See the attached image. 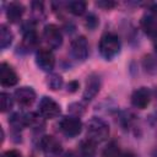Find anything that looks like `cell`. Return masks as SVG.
<instances>
[{
  "instance_id": "6da1fadb",
  "label": "cell",
  "mask_w": 157,
  "mask_h": 157,
  "mask_svg": "<svg viewBox=\"0 0 157 157\" xmlns=\"http://www.w3.org/2000/svg\"><path fill=\"white\" fill-rule=\"evenodd\" d=\"M121 43L117 34L114 33H105L102 36L99 40V53L105 60H112L114 56H117L120 52Z\"/></svg>"
},
{
  "instance_id": "7a4b0ae2",
  "label": "cell",
  "mask_w": 157,
  "mask_h": 157,
  "mask_svg": "<svg viewBox=\"0 0 157 157\" xmlns=\"http://www.w3.org/2000/svg\"><path fill=\"white\" fill-rule=\"evenodd\" d=\"M109 135V126L108 124L99 119V118H92L87 123V139L91 141L99 144L104 141Z\"/></svg>"
},
{
  "instance_id": "3957f363",
  "label": "cell",
  "mask_w": 157,
  "mask_h": 157,
  "mask_svg": "<svg viewBox=\"0 0 157 157\" xmlns=\"http://www.w3.org/2000/svg\"><path fill=\"white\" fill-rule=\"evenodd\" d=\"M59 129L65 136L75 137L82 130V123L77 117H64L59 123Z\"/></svg>"
},
{
  "instance_id": "277c9868",
  "label": "cell",
  "mask_w": 157,
  "mask_h": 157,
  "mask_svg": "<svg viewBox=\"0 0 157 157\" xmlns=\"http://www.w3.org/2000/svg\"><path fill=\"white\" fill-rule=\"evenodd\" d=\"M38 109H39V113L43 118H47V119H54L56 118L61 109H60V105L50 97H43L40 101H39V104H38Z\"/></svg>"
},
{
  "instance_id": "5b68a950",
  "label": "cell",
  "mask_w": 157,
  "mask_h": 157,
  "mask_svg": "<svg viewBox=\"0 0 157 157\" xmlns=\"http://www.w3.org/2000/svg\"><path fill=\"white\" fill-rule=\"evenodd\" d=\"M43 38L45 40V43L53 48V49H56L61 45L63 43V34H61V31L58 26L55 25H47L43 29Z\"/></svg>"
},
{
  "instance_id": "8992f818",
  "label": "cell",
  "mask_w": 157,
  "mask_h": 157,
  "mask_svg": "<svg viewBox=\"0 0 157 157\" xmlns=\"http://www.w3.org/2000/svg\"><path fill=\"white\" fill-rule=\"evenodd\" d=\"M36 64L43 71H52L55 65V56L54 54L45 48H40L36 53Z\"/></svg>"
},
{
  "instance_id": "52a82bcc",
  "label": "cell",
  "mask_w": 157,
  "mask_h": 157,
  "mask_svg": "<svg viewBox=\"0 0 157 157\" xmlns=\"http://www.w3.org/2000/svg\"><path fill=\"white\" fill-rule=\"evenodd\" d=\"M71 55L77 61H85L88 55V43L83 36H78L71 43Z\"/></svg>"
},
{
  "instance_id": "ba28073f",
  "label": "cell",
  "mask_w": 157,
  "mask_h": 157,
  "mask_svg": "<svg viewBox=\"0 0 157 157\" xmlns=\"http://www.w3.org/2000/svg\"><path fill=\"white\" fill-rule=\"evenodd\" d=\"M40 148L43 151V153L47 157H58L61 152V145L60 142L50 135L43 136L40 140Z\"/></svg>"
},
{
  "instance_id": "9c48e42d",
  "label": "cell",
  "mask_w": 157,
  "mask_h": 157,
  "mask_svg": "<svg viewBox=\"0 0 157 157\" xmlns=\"http://www.w3.org/2000/svg\"><path fill=\"white\" fill-rule=\"evenodd\" d=\"M13 97H15L16 102L20 105H22V107H29L36 101V92H34V90L32 87L23 86V87H20V88H17L15 91Z\"/></svg>"
},
{
  "instance_id": "30bf717a",
  "label": "cell",
  "mask_w": 157,
  "mask_h": 157,
  "mask_svg": "<svg viewBox=\"0 0 157 157\" xmlns=\"http://www.w3.org/2000/svg\"><path fill=\"white\" fill-rule=\"evenodd\" d=\"M140 25H141L144 33L147 37L153 38V39L157 38V16L155 13H151V12L145 13L141 17Z\"/></svg>"
},
{
  "instance_id": "8fae6325",
  "label": "cell",
  "mask_w": 157,
  "mask_h": 157,
  "mask_svg": "<svg viewBox=\"0 0 157 157\" xmlns=\"http://www.w3.org/2000/svg\"><path fill=\"white\" fill-rule=\"evenodd\" d=\"M151 101V92L146 87H140L135 90L131 94V103L135 108L145 109Z\"/></svg>"
},
{
  "instance_id": "7c38bea8",
  "label": "cell",
  "mask_w": 157,
  "mask_h": 157,
  "mask_svg": "<svg viewBox=\"0 0 157 157\" xmlns=\"http://www.w3.org/2000/svg\"><path fill=\"white\" fill-rule=\"evenodd\" d=\"M99 88H101V78L98 75L96 74H92L87 77V81H86V86H85V90H83V94H82V98L85 101H91L94 98V96L99 92Z\"/></svg>"
},
{
  "instance_id": "4fadbf2b",
  "label": "cell",
  "mask_w": 157,
  "mask_h": 157,
  "mask_svg": "<svg viewBox=\"0 0 157 157\" xmlns=\"http://www.w3.org/2000/svg\"><path fill=\"white\" fill-rule=\"evenodd\" d=\"M0 82L2 86L6 87L15 86L18 82V76L16 71L6 63H1L0 65Z\"/></svg>"
},
{
  "instance_id": "5bb4252c",
  "label": "cell",
  "mask_w": 157,
  "mask_h": 157,
  "mask_svg": "<svg viewBox=\"0 0 157 157\" xmlns=\"http://www.w3.org/2000/svg\"><path fill=\"white\" fill-rule=\"evenodd\" d=\"M23 12H25L23 5L20 4V2H16V1L10 2V4L7 5V7H6V17H7V20H9L10 22H12V23L18 22V21L21 20Z\"/></svg>"
},
{
  "instance_id": "9a60e30c",
  "label": "cell",
  "mask_w": 157,
  "mask_h": 157,
  "mask_svg": "<svg viewBox=\"0 0 157 157\" xmlns=\"http://www.w3.org/2000/svg\"><path fill=\"white\" fill-rule=\"evenodd\" d=\"M81 157H94L96 156V142L91 141L90 139L83 140L78 147Z\"/></svg>"
},
{
  "instance_id": "2e32d148",
  "label": "cell",
  "mask_w": 157,
  "mask_h": 157,
  "mask_svg": "<svg viewBox=\"0 0 157 157\" xmlns=\"http://www.w3.org/2000/svg\"><path fill=\"white\" fill-rule=\"evenodd\" d=\"M13 39V34L12 32L7 28V26L1 25L0 27V43H1V49H6L11 45Z\"/></svg>"
},
{
  "instance_id": "e0dca14e",
  "label": "cell",
  "mask_w": 157,
  "mask_h": 157,
  "mask_svg": "<svg viewBox=\"0 0 157 157\" xmlns=\"http://www.w3.org/2000/svg\"><path fill=\"white\" fill-rule=\"evenodd\" d=\"M66 9L75 16H81L86 12V2L85 1H69L66 4Z\"/></svg>"
},
{
  "instance_id": "ac0fdd59",
  "label": "cell",
  "mask_w": 157,
  "mask_h": 157,
  "mask_svg": "<svg viewBox=\"0 0 157 157\" xmlns=\"http://www.w3.org/2000/svg\"><path fill=\"white\" fill-rule=\"evenodd\" d=\"M26 115V125L31 128H42L44 126V118L37 113H28Z\"/></svg>"
},
{
  "instance_id": "d6986e66",
  "label": "cell",
  "mask_w": 157,
  "mask_h": 157,
  "mask_svg": "<svg viewBox=\"0 0 157 157\" xmlns=\"http://www.w3.org/2000/svg\"><path fill=\"white\" fill-rule=\"evenodd\" d=\"M142 65H144L145 70H146L148 74H155V72H157V59H156L153 55H146V56L144 58Z\"/></svg>"
},
{
  "instance_id": "ffe728a7",
  "label": "cell",
  "mask_w": 157,
  "mask_h": 157,
  "mask_svg": "<svg viewBox=\"0 0 157 157\" xmlns=\"http://www.w3.org/2000/svg\"><path fill=\"white\" fill-rule=\"evenodd\" d=\"M47 85L49 86L50 90L56 91L63 86V78L58 74H50L48 76V78H47Z\"/></svg>"
},
{
  "instance_id": "44dd1931",
  "label": "cell",
  "mask_w": 157,
  "mask_h": 157,
  "mask_svg": "<svg viewBox=\"0 0 157 157\" xmlns=\"http://www.w3.org/2000/svg\"><path fill=\"white\" fill-rule=\"evenodd\" d=\"M9 123H10L15 129H22V128L27 126V125H26V115L18 114V113H15V114L10 118Z\"/></svg>"
},
{
  "instance_id": "7402d4cb",
  "label": "cell",
  "mask_w": 157,
  "mask_h": 157,
  "mask_svg": "<svg viewBox=\"0 0 157 157\" xmlns=\"http://www.w3.org/2000/svg\"><path fill=\"white\" fill-rule=\"evenodd\" d=\"M102 157H120L119 147L115 142H110L102 153Z\"/></svg>"
},
{
  "instance_id": "603a6c76",
  "label": "cell",
  "mask_w": 157,
  "mask_h": 157,
  "mask_svg": "<svg viewBox=\"0 0 157 157\" xmlns=\"http://www.w3.org/2000/svg\"><path fill=\"white\" fill-rule=\"evenodd\" d=\"M0 97H1V112H6V110L11 109L12 103H13V98L6 92H2Z\"/></svg>"
},
{
  "instance_id": "cb8c5ba5",
  "label": "cell",
  "mask_w": 157,
  "mask_h": 157,
  "mask_svg": "<svg viewBox=\"0 0 157 157\" xmlns=\"http://www.w3.org/2000/svg\"><path fill=\"white\" fill-rule=\"evenodd\" d=\"M86 26L90 28V29H94L97 26H98V18L96 15L93 13H90L87 17H86Z\"/></svg>"
},
{
  "instance_id": "d4e9b609",
  "label": "cell",
  "mask_w": 157,
  "mask_h": 157,
  "mask_svg": "<svg viewBox=\"0 0 157 157\" xmlns=\"http://www.w3.org/2000/svg\"><path fill=\"white\" fill-rule=\"evenodd\" d=\"M96 5L99 6V7H102V9H104V10H109V9L114 7L117 4H115L114 1H107V0H105V1H97Z\"/></svg>"
},
{
  "instance_id": "484cf974",
  "label": "cell",
  "mask_w": 157,
  "mask_h": 157,
  "mask_svg": "<svg viewBox=\"0 0 157 157\" xmlns=\"http://www.w3.org/2000/svg\"><path fill=\"white\" fill-rule=\"evenodd\" d=\"M2 157H21V153L16 150H9L2 155Z\"/></svg>"
},
{
  "instance_id": "4316f807",
  "label": "cell",
  "mask_w": 157,
  "mask_h": 157,
  "mask_svg": "<svg viewBox=\"0 0 157 157\" xmlns=\"http://www.w3.org/2000/svg\"><path fill=\"white\" fill-rule=\"evenodd\" d=\"M78 88V82L77 81H70L67 83V91L69 92H75Z\"/></svg>"
},
{
  "instance_id": "83f0119b",
  "label": "cell",
  "mask_w": 157,
  "mask_h": 157,
  "mask_svg": "<svg viewBox=\"0 0 157 157\" xmlns=\"http://www.w3.org/2000/svg\"><path fill=\"white\" fill-rule=\"evenodd\" d=\"M123 157H135V155H132V153L128 152V153H124V155H123Z\"/></svg>"
},
{
  "instance_id": "f1b7e54d",
  "label": "cell",
  "mask_w": 157,
  "mask_h": 157,
  "mask_svg": "<svg viewBox=\"0 0 157 157\" xmlns=\"http://www.w3.org/2000/svg\"><path fill=\"white\" fill-rule=\"evenodd\" d=\"M153 48H155V52L157 53V38L155 39V43H153Z\"/></svg>"
},
{
  "instance_id": "f546056e",
  "label": "cell",
  "mask_w": 157,
  "mask_h": 157,
  "mask_svg": "<svg viewBox=\"0 0 157 157\" xmlns=\"http://www.w3.org/2000/svg\"><path fill=\"white\" fill-rule=\"evenodd\" d=\"M152 157H157V148L153 151V153H152Z\"/></svg>"
}]
</instances>
